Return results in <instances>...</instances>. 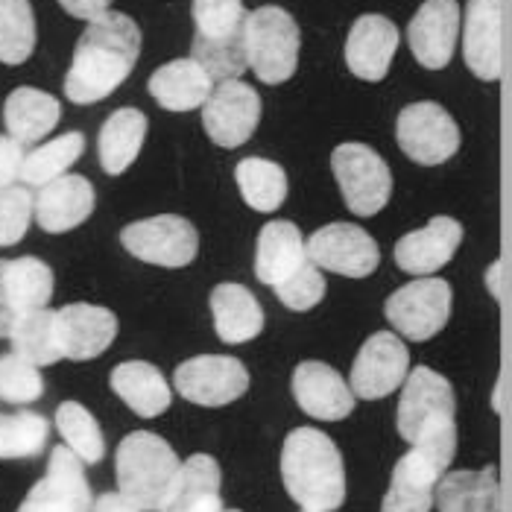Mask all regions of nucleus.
<instances>
[{
  "label": "nucleus",
  "instance_id": "f257e3e1",
  "mask_svg": "<svg viewBox=\"0 0 512 512\" xmlns=\"http://www.w3.org/2000/svg\"><path fill=\"white\" fill-rule=\"evenodd\" d=\"M138 53H141V30L129 15L106 12L88 21L65 77L68 100L77 106L106 100L132 74Z\"/></svg>",
  "mask_w": 512,
  "mask_h": 512
},
{
  "label": "nucleus",
  "instance_id": "1a4fd4ad",
  "mask_svg": "<svg viewBox=\"0 0 512 512\" xmlns=\"http://www.w3.org/2000/svg\"><path fill=\"white\" fill-rule=\"evenodd\" d=\"M395 138L404 156L416 164L434 167L460 150V129L439 103H413L401 109L395 123Z\"/></svg>",
  "mask_w": 512,
  "mask_h": 512
},
{
  "label": "nucleus",
  "instance_id": "4468645a",
  "mask_svg": "<svg viewBox=\"0 0 512 512\" xmlns=\"http://www.w3.org/2000/svg\"><path fill=\"white\" fill-rule=\"evenodd\" d=\"M308 258L316 267L331 270L337 276L366 278L378 270L381 252L372 235L352 223H331L322 226L308 240Z\"/></svg>",
  "mask_w": 512,
  "mask_h": 512
},
{
  "label": "nucleus",
  "instance_id": "9b49d317",
  "mask_svg": "<svg viewBox=\"0 0 512 512\" xmlns=\"http://www.w3.org/2000/svg\"><path fill=\"white\" fill-rule=\"evenodd\" d=\"M91 507L94 501L82 460L68 445H56L50 451L47 474L30 489L18 512H91Z\"/></svg>",
  "mask_w": 512,
  "mask_h": 512
},
{
  "label": "nucleus",
  "instance_id": "e433bc0d",
  "mask_svg": "<svg viewBox=\"0 0 512 512\" xmlns=\"http://www.w3.org/2000/svg\"><path fill=\"white\" fill-rule=\"evenodd\" d=\"M56 428L65 439V445L77 454L82 463H100L106 457V439L97 425V419L79 404V401H65L56 410Z\"/></svg>",
  "mask_w": 512,
  "mask_h": 512
},
{
  "label": "nucleus",
  "instance_id": "f704fd0d",
  "mask_svg": "<svg viewBox=\"0 0 512 512\" xmlns=\"http://www.w3.org/2000/svg\"><path fill=\"white\" fill-rule=\"evenodd\" d=\"M194 44H229L246 39L243 0H194Z\"/></svg>",
  "mask_w": 512,
  "mask_h": 512
},
{
  "label": "nucleus",
  "instance_id": "6e6552de",
  "mask_svg": "<svg viewBox=\"0 0 512 512\" xmlns=\"http://www.w3.org/2000/svg\"><path fill=\"white\" fill-rule=\"evenodd\" d=\"M451 284L442 278H419L387 299V319L407 340L425 343L439 334L451 316Z\"/></svg>",
  "mask_w": 512,
  "mask_h": 512
},
{
  "label": "nucleus",
  "instance_id": "6ab92c4d",
  "mask_svg": "<svg viewBox=\"0 0 512 512\" xmlns=\"http://www.w3.org/2000/svg\"><path fill=\"white\" fill-rule=\"evenodd\" d=\"M293 395L299 407L322 422H340L355 410V393L328 363L305 360L293 372Z\"/></svg>",
  "mask_w": 512,
  "mask_h": 512
},
{
  "label": "nucleus",
  "instance_id": "f8f14e48",
  "mask_svg": "<svg viewBox=\"0 0 512 512\" xmlns=\"http://www.w3.org/2000/svg\"><path fill=\"white\" fill-rule=\"evenodd\" d=\"M173 384L182 398L202 404V407H223L232 404L249 390V372L237 357L199 355L185 360Z\"/></svg>",
  "mask_w": 512,
  "mask_h": 512
},
{
  "label": "nucleus",
  "instance_id": "0eeeda50",
  "mask_svg": "<svg viewBox=\"0 0 512 512\" xmlns=\"http://www.w3.org/2000/svg\"><path fill=\"white\" fill-rule=\"evenodd\" d=\"M120 243L138 261L176 270V267H188L197 258L199 235L185 217L158 214L150 220L129 223L120 232Z\"/></svg>",
  "mask_w": 512,
  "mask_h": 512
},
{
  "label": "nucleus",
  "instance_id": "ea45409f",
  "mask_svg": "<svg viewBox=\"0 0 512 512\" xmlns=\"http://www.w3.org/2000/svg\"><path fill=\"white\" fill-rule=\"evenodd\" d=\"M36 217V199L27 188L0 191V246H15L27 235L30 220Z\"/></svg>",
  "mask_w": 512,
  "mask_h": 512
},
{
  "label": "nucleus",
  "instance_id": "9d476101",
  "mask_svg": "<svg viewBox=\"0 0 512 512\" xmlns=\"http://www.w3.org/2000/svg\"><path fill=\"white\" fill-rule=\"evenodd\" d=\"M53 296V270L33 255L0 261V337H12L15 325L47 308Z\"/></svg>",
  "mask_w": 512,
  "mask_h": 512
},
{
  "label": "nucleus",
  "instance_id": "5701e85b",
  "mask_svg": "<svg viewBox=\"0 0 512 512\" xmlns=\"http://www.w3.org/2000/svg\"><path fill=\"white\" fill-rule=\"evenodd\" d=\"M94 211V188L85 176H59L36 197V223L47 235H62L82 226Z\"/></svg>",
  "mask_w": 512,
  "mask_h": 512
},
{
  "label": "nucleus",
  "instance_id": "aec40b11",
  "mask_svg": "<svg viewBox=\"0 0 512 512\" xmlns=\"http://www.w3.org/2000/svg\"><path fill=\"white\" fill-rule=\"evenodd\" d=\"M463 240V226L454 217H434L425 229H416L395 243V264L410 276H431L442 270Z\"/></svg>",
  "mask_w": 512,
  "mask_h": 512
},
{
  "label": "nucleus",
  "instance_id": "a878e982",
  "mask_svg": "<svg viewBox=\"0 0 512 512\" xmlns=\"http://www.w3.org/2000/svg\"><path fill=\"white\" fill-rule=\"evenodd\" d=\"M211 314H214L217 337L229 346L255 340L264 328V311L252 296V290L232 281L217 284L211 290Z\"/></svg>",
  "mask_w": 512,
  "mask_h": 512
},
{
  "label": "nucleus",
  "instance_id": "39448f33",
  "mask_svg": "<svg viewBox=\"0 0 512 512\" xmlns=\"http://www.w3.org/2000/svg\"><path fill=\"white\" fill-rule=\"evenodd\" d=\"M246 56L255 77L278 85L296 74L299 27L281 6H261L246 12Z\"/></svg>",
  "mask_w": 512,
  "mask_h": 512
},
{
  "label": "nucleus",
  "instance_id": "c85d7f7f",
  "mask_svg": "<svg viewBox=\"0 0 512 512\" xmlns=\"http://www.w3.org/2000/svg\"><path fill=\"white\" fill-rule=\"evenodd\" d=\"M439 512H501L495 466L480 472H451L436 483Z\"/></svg>",
  "mask_w": 512,
  "mask_h": 512
},
{
  "label": "nucleus",
  "instance_id": "20e7f679",
  "mask_svg": "<svg viewBox=\"0 0 512 512\" xmlns=\"http://www.w3.org/2000/svg\"><path fill=\"white\" fill-rule=\"evenodd\" d=\"M182 466L176 451L150 431H135L118 445L115 474L120 492L132 498L141 510L161 512L173 498Z\"/></svg>",
  "mask_w": 512,
  "mask_h": 512
},
{
  "label": "nucleus",
  "instance_id": "c756f323",
  "mask_svg": "<svg viewBox=\"0 0 512 512\" xmlns=\"http://www.w3.org/2000/svg\"><path fill=\"white\" fill-rule=\"evenodd\" d=\"M147 138V115L138 109H118L100 126L97 153L109 176H120L144 147Z\"/></svg>",
  "mask_w": 512,
  "mask_h": 512
},
{
  "label": "nucleus",
  "instance_id": "7c9ffc66",
  "mask_svg": "<svg viewBox=\"0 0 512 512\" xmlns=\"http://www.w3.org/2000/svg\"><path fill=\"white\" fill-rule=\"evenodd\" d=\"M161 512H223L217 460L208 454H194L182 466V480Z\"/></svg>",
  "mask_w": 512,
  "mask_h": 512
},
{
  "label": "nucleus",
  "instance_id": "ddd939ff",
  "mask_svg": "<svg viewBox=\"0 0 512 512\" xmlns=\"http://www.w3.org/2000/svg\"><path fill=\"white\" fill-rule=\"evenodd\" d=\"M258 120H261V97L255 94L252 85L240 79L220 82V88L202 106V126L208 138L226 150L246 144Z\"/></svg>",
  "mask_w": 512,
  "mask_h": 512
},
{
  "label": "nucleus",
  "instance_id": "f03ea898",
  "mask_svg": "<svg viewBox=\"0 0 512 512\" xmlns=\"http://www.w3.org/2000/svg\"><path fill=\"white\" fill-rule=\"evenodd\" d=\"M454 413L457 401L451 384L434 369L416 366L407 375L398 401V434L448 469L457 451Z\"/></svg>",
  "mask_w": 512,
  "mask_h": 512
},
{
  "label": "nucleus",
  "instance_id": "a18cd8bd",
  "mask_svg": "<svg viewBox=\"0 0 512 512\" xmlns=\"http://www.w3.org/2000/svg\"><path fill=\"white\" fill-rule=\"evenodd\" d=\"M302 512H322V510H302Z\"/></svg>",
  "mask_w": 512,
  "mask_h": 512
},
{
  "label": "nucleus",
  "instance_id": "c9c22d12",
  "mask_svg": "<svg viewBox=\"0 0 512 512\" xmlns=\"http://www.w3.org/2000/svg\"><path fill=\"white\" fill-rule=\"evenodd\" d=\"M36 47V15L30 0H0V62L21 65Z\"/></svg>",
  "mask_w": 512,
  "mask_h": 512
},
{
  "label": "nucleus",
  "instance_id": "412c9836",
  "mask_svg": "<svg viewBox=\"0 0 512 512\" xmlns=\"http://www.w3.org/2000/svg\"><path fill=\"white\" fill-rule=\"evenodd\" d=\"M398 50V27L384 15H360L346 39V65L355 77L378 82L387 77Z\"/></svg>",
  "mask_w": 512,
  "mask_h": 512
},
{
  "label": "nucleus",
  "instance_id": "37998d69",
  "mask_svg": "<svg viewBox=\"0 0 512 512\" xmlns=\"http://www.w3.org/2000/svg\"><path fill=\"white\" fill-rule=\"evenodd\" d=\"M109 3H112V0H59V6H62L68 15L82 18V21H94V18L106 15V12H109Z\"/></svg>",
  "mask_w": 512,
  "mask_h": 512
},
{
  "label": "nucleus",
  "instance_id": "393cba45",
  "mask_svg": "<svg viewBox=\"0 0 512 512\" xmlns=\"http://www.w3.org/2000/svg\"><path fill=\"white\" fill-rule=\"evenodd\" d=\"M150 94L167 112H191L208 103L214 94V79L197 59H173L150 77Z\"/></svg>",
  "mask_w": 512,
  "mask_h": 512
},
{
  "label": "nucleus",
  "instance_id": "a211bd4d",
  "mask_svg": "<svg viewBox=\"0 0 512 512\" xmlns=\"http://www.w3.org/2000/svg\"><path fill=\"white\" fill-rule=\"evenodd\" d=\"M56 334L62 355L71 360L100 357L118 337V316L100 305L74 302L56 311Z\"/></svg>",
  "mask_w": 512,
  "mask_h": 512
},
{
  "label": "nucleus",
  "instance_id": "c03bdc74",
  "mask_svg": "<svg viewBox=\"0 0 512 512\" xmlns=\"http://www.w3.org/2000/svg\"><path fill=\"white\" fill-rule=\"evenodd\" d=\"M91 512H144L132 498H126L123 492H106L94 501Z\"/></svg>",
  "mask_w": 512,
  "mask_h": 512
},
{
  "label": "nucleus",
  "instance_id": "72a5a7b5",
  "mask_svg": "<svg viewBox=\"0 0 512 512\" xmlns=\"http://www.w3.org/2000/svg\"><path fill=\"white\" fill-rule=\"evenodd\" d=\"M85 150V135L82 132H68V135H59L53 141H47L44 147H36L30 156L24 158V167H21V179L33 188H44L50 185L53 179L65 176L68 167L82 156Z\"/></svg>",
  "mask_w": 512,
  "mask_h": 512
},
{
  "label": "nucleus",
  "instance_id": "2eb2a0df",
  "mask_svg": "<svg viewBox=\"0 0 512 512\" xmlns=\"http://www.w3.org/2000/svg\"><path fill=\"white\" fill-rule=\"evenodd\" d=\"M407 369H410L407 346L390 331H378L363 343V349L352 363V390L357 398L366 401L387 398L407 381L410 375Z\"/></svg>",
  "mask_w": 512,
  "mask_h": 512
},
{
  "label": "nucleus",
  "instance_id": "b1692460",
  "mask_svg": "<svg viewBox=\"0 0 512 512\" xmlns=\"http://www.w3.org/2000/svg\"><path fill=\"white\" fill-rule=\"evenodd\" d=\"M308 246L296 223L273 220L261 229L255 249V276L261 284L278 287L308 264Z\"/></svg>",
  "mask_w": 512,
  "mask_h": 512
},
{
  "label": "nucleus",
  "instance_id": "2f4dec72",
  "mask_svg": "<svg viewBox=\"0 0 512 512\" xmlns=\"http://www.w3.org/2000/svg\"><path fill=\"white\" fill-rule=\"evenodd\" d=\"M237 188H240V197L249 208L261 211V214H270L278 211L281 202L287 197V176H284V167L270 161V158H243L235 170Z\"/></svg>",
  "mask_w": 512,
  "mask_h": 512
},
{
  "label": "nucleus",
  "instance_id": "a19ab883",
  "mask_svg": "<svg viewBox=\"0 0 512 512\" xmlns=\"http://www.w3.org/2000/svg\"><path fill=\"white\" fill-rule=\"evenodd\" d=\"M278 296V302L290 311H311L322 302L325 296V278L319 273L314 261H308L302 270H296L287 281H281L278 287H273Z\"/></svg>",
  "mask_w": 512,
  "mask_h": 512
},
{
  "label": "nucleus",
  "instance_id": "4c0bfd02",
  "mask_svg": "<svg viewBox=\"0 0 512 512\" xmlns=\"http://www.w3.org/2000/svg\"><path fill=\"white\" fill-rule=\"evenodd\" d=\"M50 422L41 413H0V460L36 457L44 451Z\"/></svg>",
  "mask_w": 512,
  "mask_h": 512
},
{
  "label": "nucleus",
  "instance_id": "f3484780",
  "mask_svg": "<svg viewBox=\"0 0 512 512\" xmlns=\"http://www.w3.org/2000/svg\"><path fill=\"white\" fill-rule=\"evenodd\" d=\"M460 33L457 0H425L407 27L410 50L422 68L439 71L451 62Z\"/></svg>",
  "mask_w": 512,
  "mask_h": 512
},
{
  "label": "nucleus",
  "instance_id": "7ed1b4c3",
  "mask_svg": "<svg viewBox=\"0 0 512 512\" xmlns=\"http://www.w3.org/2000/svg\"><path fill=\"white\" fill-rule=\"evenodd\" d=\"M281 477L302 510H337L346 501V469L337 445L316 428H296L284 439Z\"/></svg>",
  "mask_w": 512,
  "mask_h": 512
},
{
  "label": "nucleus",
  "instance_id": "58836bf2",
  "mask_svg": "<svg viewBox=\"0 0 512 512\" xmlns=\"http://www.w3.org/2000/svg\"><path fill=\"white\" fill-rule=\"evenodd\" d=\"M44 393L39 366L21 355L0 357V398L9 404H33Z\"/></svg>",
  "mask_w": 512,
  "mask_h": 512
},
{
  "label": "nucleus",
  "instance_id": "dca6fc26",
  "mask_svg": "<svg viewBox=\"0 0 512 512\" xmlns=\"http://www.w3.org/2000/svg\"><path fill=\"white\" fill-rule=\"evenodd\" d=\"M504 0H469L463 24V56L474 77L492 79L504 71Z\"/></svg>",
  "mask_w": 512,
  "mask_h": 512
},
{
  "label": "nucleus",
  "instance_id": "4be33fe9",
  "mask_svg": "<svg viewBox=\"0 0 512 512\" xmlns=\"http://www.w3.org/2000/svg\"><path fill=\"white\" fill-rule=\"evenodd\" d=\"M442 474H445V466H439L431 454L410 448L395 463L381 512H431L436 483L442 480Z\"/></svg>",
  "mask_w": 512,
  "mask_h": 512
},
{
  "label": "nucleus",
  "instance_id": "bb28decb",
  "mask_svg": "<svg viewBox=\"0 0 512 512\" xmlns=\"http://www.w3.org/2000/svg\"><path fill=\"white\" fill-rule=\"evenodd\" d=\"M112 390L141 419H156V416H161L170 407V401H173L164 375L158 372L153 363H147V360H126V363H118L112 369Z\"/></svg>",
  "mask_w": 512,
  "mask_h": 512
},
{
  "label": "nucleus",
  "instance_id": "473e14b6",
  "mask_svg": "<svg viewBox=\"0 0 512 512\" xmlns=\"http://www.w3.org/2000/svg\"><path fill=\"white\" fill-rule=\"evenodd\" d=\"M9 340H12L15 355H21L36 366H53L65 357L59 346V334H56V311H47V308L24 316L15 325Z\"/></svg>",
  "mask_w": 512,
  "mask_h": 512
},
{
  "label": "nucleus",
  "instance_id": "79ce46f5",
  "mask_svg": "<svg viewBox=\"0 0 512 512\" xmlns=\"http://www.w3.org/2000/svg\"><path fill=\"white\" fill-rule=\"evenodd\" d=\"M24 144H18L12 135H0V191L12 188L24 167Z\"/></svg>",
  "mask_w": 512,
  "mask_h": 512
},
{
  "label": "nucleus",
  "instance_id": "cd10ccee",
  "mask_svg": "<svg viewBox=\"0 0 512 512\" xmlns=\"http://www.w3.org/2000/svg\"><path fill=\"white\" fill-rule=\"evenodd\" d=\"M59 118H62L59 100L50 97L47 91L30 88V85L15 88L3 103V123L18 144L41 141L44 135H50L56 129Z\"/></svg>",
  "mask_w": 512,
  "mask_h": 512
},
{
  "label": "nucleus",
  "instance_id": "423d86ee",
  "mask_svg": "<svg viewBox=\"0 0 512 512\" xmlns=\"http://www.w3.org/2000/svg\"><path fill=\"white\" fill-rule=\"evenodd\" d=\"M334 179L343 191L349 211L360 217L378 214L393 194V173L387 161L366 144H343L331 156Z\"/></svg>",
  "mask_w": 512,
  "mask_h": 512
},
{
  "label": "nucleus",
  "instance_id": "49530a36",
  "mask_svg": "<svg viewBox=\"0 0 512 512\" xmlns=\"http://www.w3.org/2000/svg\"><path fill=\"white\" fill-rule=\"evenodd\" d=\"M223 512H240V510H223Z\"/></svg>",
  "mask_w": 512,
  "mask_h": 512
}]
</instances>
